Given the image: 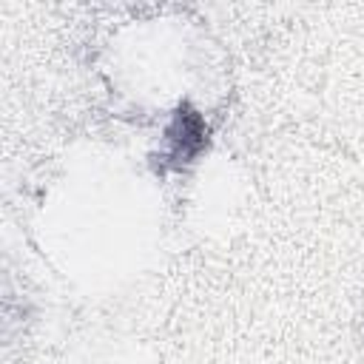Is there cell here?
Listing matches in <instances>:
<instances>
[{
  "mask_svg": "<svg viewBox=\"0 0 364 364\" xmlns=\"http://www.w3.org/2000/svg\"><path fill=\"white\" fill-rule=\"evenodd\" d=\"M213 145V125L208 114L191 100L179 97L159 119V131L148 151V168L154 176H185L191 173Z\"/></svg>",
  "mask_w": 364,
  "mask_h": 364,
  "instance_id": "cell-1",
  "label": "cell"
}]
</instances>
